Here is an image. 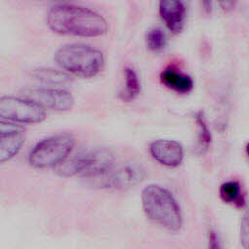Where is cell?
Instances as JSON below:
<instances>
[{"mask_svg": "<svg viewBox=\"0 0 249 249\" xmlns=\"http://www.w3.org/2000/svg\"><path fill=\"white\" fill-rule=\"evenodd\" d=\"M46 21L48 27L55 33L80 37H99L109 29L106 18L99 13L69 3L52 6L47 13Z\"/></svg>", "mask_w": 249, "mask_h": 249, "instance_id": "1", "label": "cell"}, {"mask_svg": "<svg viewBox=\"0 0 249 249\" xmlns=\"http://www.w3.org/2000/svg\"><path fill=\"white\" fill-rule=\"evenodd\" d=\"M142 207L155 224L170 231H178L183 224L181 207L172 193L159 184H149L141 192Z\"/></svg>", "mask_w": 249, "mask_h": 249, "instance_id": "2", "label": "cell"}, {"mask_svg": "<svg viewBox=\"0 0 249 249\" xmlns=\"http://www.w3.org/2000/svg\"><path fill=\"white\" fill-rule=\"evenodd\" d=\"M59 68L68 75L92 78L98 75L105 64L102 52L90 45L70 43L61 46L54 53Z\"/></svg>", "mask_w": 249, "mask_h": 249, "instance_id": "3", "label": "cell"}, {"mask_svg": "<svg viewBox=\"0 0 249 249\" xmlns=\"http://www.w3.org/2000/svg\"><path fill=\"white\" fill-rule=\"evenodd\" d=\"M116 163L114 154L106 148H90L70 156L57 167L63 176L78 175L93 185L103 177Z\"/></svg>", "mask_w": 249, "mask_h": 249, "instance_id": "4", "label": "cell"}, {"mask_svg": "<svg viewBox=\"0 0 249 249\" xmlns=\"http://www.w3.org/2000/svg\"><path fill=\"white\" fill-rule=\"evenodd\" d=\"M75 144V137L70 133L50 135L40 140L30 150L28 163L37 169L58 167L71 156Z\"/></svg>", "mask_w": 249, "mask_h": 249, "instance_id": "5", "label": "cell"}, {"mask_svg": "<svg viewBox=\"0 0 249 249\" xmlns=\"http://www.w3.org/2000/svg\"><path fill=\"white\" fill-rule=\"evenodd\" d=\"M47 117L46 109L30 98L14 95L0 96V119L18 124H37Z\"/></svg>", "mask_w": 249, "mask_h": 249, "instance_id": "6", "label": "cell"}, {"mask_svg": "<svg viewBox=\"0 0 249 249\" xmlns=\"http://www.w3.org/2000/svg\"><path fill=\"white\" fill-rule=\"evenodd\" d=\"M145 177V169L137 162L127 161L115 165L93 186L104 189L123 190L133 187Z\"/></svg>", "mask_w": 249, "mask_h": 249, "instance_id": "7", "label": "cell"}, {"mask_svg": "<svg viewBox=\"0 0 249 249\" xmlns=\"http://www.w3.org/2000/svg\"><path fill=\"white\" fill-rule=\"evenodd\" d=\"M27 98L32 99L42 107L49 108L55 111H68L74 106L73 95L60 88H37L30 89L27 94Z\"/></svg>", "mask_w": 249, "mask_h": 249, "instance_id": "8", "label": "cell"}, {"mask_svg": "<svg viewBox=\"0 0 249 249\" xmlns=\"http://www.w3.org/2000/svg\"><path fill=\"white\" fill-rule=\"evenodd\" d=\"M149 151L156 161L163 166L172 168L181 165L185 157L182 144L172 139H156L150 144Z\"/></svg>", "mask_w": 249, "mask_h": 249, "instance_id": "9", "label": "cell"}, {"mask_svg": "<svg viewBox=\"0 0 249 249\" xmlns=\"http://www.w3.org/2000/svg\"><path fill=\"white\" fill-rule=\"evenodd\" d=\"M159 14L170 31L173 33L182 31L187 18V8L184 2L162 0L159 3Z\"/></svg>", "mask_w": 249, "mask_h": 249, "instance_id": "10", "label": "cell"}, {"mask_svg": "<svg viewBox=\"0 0 249 249\" xmlns=\"http://www.w3.org/2000/svg\"><path fill=\"white\" fill-rule=\"evenodd\" d=\"M25 141L23 131L0 135V164L12 160L21 150Z\"/></svg>", "mask_w": 249, "mask_h": 249, "instance_id": "11", "label": "cell"}, {"mask_svg": "<svg viewBox=\"0 0 249 249\" xmlns=\"http://www.w3.org/2000/svg\"><path fill=\"white\" fill-rule=\"evenodd\" d=\"M160 80L167 88L180 93H188L194 88V81L189 75L173 68L163 70L160 74Z\"/></svg>", "mask_w": 249, "mask_h": 249, "instance_id": "12", "label": "cell"}, {"mask_svg": "<svg viewBox=\"0 0 249 249\" xmlns=\"http://www.w3.org/2000/svg\"><path fill=\"white\" fill-rule=\"evenodd\" d=\"M32 76L35 80L44 85H49L50 88L64 86L71 82V77L61 69L50 67H40L32 71Z\"/></svg>", "mask_w": 249, "mask_h": 249, "instance_id": "13", "label": "cell"}, {"mask_svg": "<svg viewBox=\"0 0 249 249\" xmlns=\"http://www.w3.org/2000/svg\"><path fill=\"white\" fill-rule=\"evenodd\" d=\"M124 87L121 91L120 96L124 101H131L135 99L140 92V81L136 71L130 66H126L124 69Z\"/></svg>", "mask_w": 249, "mask_h": 249, "instance_id": "14", "label": "cell"}, {"mask_svg": "<svg viewBox=\"0 0 249 249\" xmlns=\"http://www.w3.org/2000/svg\"><path fill=\"white\" fill-rule=\"evenodd\" d=\"M221 199L229 204L242 205L244 203V198L241 191L240 184L237 181L230 180L223 183L219 190Z\"/></svg>", "mask_w": 249, "mask_h": 249, "instance_id": "15", "label": "cell"}, {"mask_svg": "<svg viewBox=\"0 0 249 249\" xmlns=\"http://www.w3.org/2000/svg\"><path fill=\"white\" fill-rule=\"evenodd\" d=\"M166 43V34L162 28L153 27L147 32L146 44L149 50L153 52H160L165 48Z\"/></svg>", "mask_w": 249, "mask_h": 249, "instance_id": "16", "label": "cell"}, {"mask_svg": "<svg viewBox=\"0 0 249 249\" xmlns=\"http://www.w3.org/2000/svg\"><path fill=\"white\" fill-rule=\"evenodd\" d=\"M196 123L198 128V139L200 145L204 148H207L211 143V133L208 128L205 117L202 112H197L196 115Z\"/></svg>", "mask_w": 249, "mask_h": 249, "instance_id": "17", "label": "cell"}, {"mask_svg": "<svg viewBox=\"0 0 249 249\" xmlns=\"http://www.w3.org/2000/svg\"><path fill=\"white\" fill-rule=\"evenodd\" d=\"M17 131H23L22 126L20 124L0 119V135Z\"/></svg>", "mask_w": 249, "mask_h": 249, "instance_id": "18", "label": "cell"}, {"mask_svg": "<svg viewBox=\"0 0 249 249\" xmlns=\"http://www.w3.org/2000/svg\"><path fill=\"white\" fill-rule=\"evenodd\" d=\"M207 249H222L220 238L214 230H209L207 233Z\"/></svg>", "mask_w": 249, "mask_h": 249, "instance_id": "19", "label": "cell"}, {"mask_svg": "<svg viewBox=\"0 0 249 249\" xmlns=\"http://www.w3.org/2000/svg\"><path fill=\"white\" fill-rule=\"evenodd\" d=\"M243 221L241 222V228H240V239L241 243L244 247V249H247L248 245V220L247 215L243 217Z\"/></svg>", "mask_w": 249, "mask_h": 249, "instance_id": "20", "label": "cell"}]
</instances>
